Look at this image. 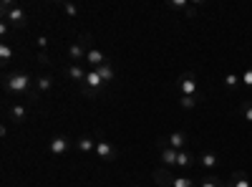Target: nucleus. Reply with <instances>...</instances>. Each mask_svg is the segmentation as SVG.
Segmentation results:
<instances>
[{
  "instance_id": "1",
  "label": "nucleus",
  "mask_w": 252,
  "mask_h": 187,
  "mask_svg": "<svg viewBox=\"0 0 252 187\" xmlns=\"http://www.w3.org/2000/svg\"><path fill=\"white\" fill-rule=\"evenodd\" d=\"M3 89L15 96H26V94L35 96V78L28 71H13L3 76Z\"/></svg>"
},
{
  "instance_id": "2",
  "label": "nucleus",
  "mask_w": 252,
  "mask_h": 187,
  "mask_svg": "<svg viewBox=\"0 0 252 187\" xmlns=\"http://www.w3.org/2000/svg\"><path fill=\"white\" fill-rule=\"evenodd\" d=\"M89 48H91V33H81L76 43L68 46V56H71L73 64H81V61H86Z\"/></svg>"
},
{
  "instance_id": "3",
  "label": "nucleus",
  "mask_w": 252,
  "mask_h": 187,
  "mask_svg": "<svg viewBox=\"0 0 252 187\" xmlns=\"http://www.w3.org/2000/svg\"><path fill=\"white\" fill-rule=\"evenodd\" d=\"M177 89H179V96H197L199 99V91H197V76L192 71H184L177 81Z\"/></svg>"
},
{
  "instance_id": "4",
  "label": "nucleus",
  "mask_w": 252,
  "mask_h": 187,
  "mask_svg": "<svg viewBox=\"0 0 252 187\" xmlns=\"http://www.w3.org/2000/svg\"><path fill=\"white\" fill-rule=\"evenodd\" d=\"M157 144H166V147H172V150L182 152V150H187V144H189V139H187V134H184V132H172L169 137H164V139H159Z\"/></svg>"
},
{
  "instance_id": "5",
  "label": "nucleus",
  "mask_w": 252,
  "mask_h": 187,
  "mask_svg": "<svg viewBox=\"0 0 252 187\" xmlns=\"http://www.w3.org/2000/svg\"><path fill=\"white\" fill-rule=\"evenodd\" d=\"M96 157H98V159H103V162H111V159H116V157H119V150L114 147L111 142L98 139V142H96Z\"/></svg>"
},
{
  "instance_id": "6",
  "label": "nucleus",
  "mask_w": 252,
  "mask_h": 187,
  "mask_svg": "<svg viewBox=\"0 0 252 187\" xmlns=\"http://www.w3.org/2000/svg\"><path fill=\"white\" fill-rule=\"evenodd\" d=\"M3 20H8V23H10L13 28H26V20H28V18H26V10L15 3V5L3 15Z\"/></svg>"
},
{
  "instance_id": "7",
  "label": "nucleus",
  "mask_w": 252,
  "mask_h": 187,
  "mask_svg": "<svg viewBox=\"0 0 252 187\" xmlns=\"http://www.w3.org/2000/svg\"><path fill=\"white\" fill-rule=\"evenodd\" d=\"M68 150H71V139L63 137V134H58V137H53L48 142V152L51 154H66Z\"/></svg>"
},
{
  "instance_id": "8",
  "label": "nucleus",
  "mask_w": 252,
  "mask_h": 187,
  "mask_svg": "<svg viewBox=\"0 0 252 187\" xmlns=\"http://www.w3.org/2000/svg\"><path fill=\"white\" fill-rule=\"evenodd\" d=\"M81 86H86V89H91V91H98V94H101L106 84H103V78L98 76V71H96V69H91V71L86 74V81H83Z\"/></svg>"
},
{
  "instance_id": "9",
  "label": "nucleus",
  "mask_w": 252,
  "mask_h": 187,
  "mask_svg": "<svg viewBox=\"0 0 252 187\" xmlns=\"http://www.w3.org/2000/svg\"><path fill=\"white\" fill-rule=\"evenodd\" d=\"M8 119L13 121V124H23L26 119H28V109L23 107V104H13V107H8Z\"/></svg>"
},
{
  "instance_id": "10",
  "label": "nucleus",
  "mask_w": 252,
  "mask_h": 187,
  "mask_svg": "<svg viewBox=\"0 0 252 187\" xmlns=\"http://www.w3.org/2000/svg\"><path fill=\"white\" fill-rule=\"evenodd\" d=\"M159 159L166 164V167H174L177 164V150H172V147H166V144H159Z\"/></svg>"
},
{
  "instance_id": "11",
  "label": "nucleus",
  "mask_w": 252,
  "mask_h": 187,
  "mask_svg": "<svg viewBox=\"0 0 252 187\" xmlns=\"http://www.w3.org/2000/svg\"><path fill=\"white\" fill-rule=\"evenodd\" d=\"M96 142H98V139H94V137H78V139H76V150L83 152V154L96 152Z\"/></svg>"
},
{
  "instance_id": "12",
  "label": "nucleus",
  "mask_w": 252,
  "mask_h": 187,
  "mask_svg": "<svg viewBox=\"0 0 252 187\" xmlns=\"http://www.w3.org/2000/svg\"><path fill=\"white\" fill-rule=\"evenodd\" d=\"M51 89H53V76L43 74V76L35 78V94H48Z\"/></svg>"
},
{
  "instance_id": "13",
  "label": "nucleus",
  "mask_w": 252,
  "mask_h": 187,
  "mask_svg": "<svg viewBox=\"0 0 252 187\" xmlns=\"http://www.w3.org/2000/svg\"><path fill=\"white\" fill-rule=\"evenodd\" d=\"M96 71H98V76L103 78V84H106V86H109L111 81L116 78V71H114V64H111V61H106V64H103V66H98Z\"/></svg>"
},
{
  "instance_id": "14",
  "label": "nucleus",
  "mask_w": 252,
  "mask_h": 187,
  "mask_svg": "<svg viewBox=\"0 0 252 187\" xmlns=\"http://www.w3.org/2000/svg\"><path fill=\"white\" fill-rule=\"evenodd\" d=\"M86 61H89V64L94 66V69H98V66H103V64H106V56H103L98 48H89V53H86Z\"/></svg>"
},
{
  "instance_id": "15",
  "label": "nucleus",
  "mask_w": 252,
  "mask_h": 187,
  "mask_svg": "<svg viewBox=\"0 0 252 187\" xmlns=\"http://www.w3.org/2000/svg\"><path fill=\"white\" fill-rule=\"evenodd\" d=\"M154 182L159 185V187H172V182H174V177L166 172L164 167H159V170H154Z\"/></svg>"
},
{
  "instance_id": "16",
  "label": "nucleus",
  "mask_w": 252,
  "mask_h": 187,
  "mask_svg": "<svg viewBox=\"0 0 252 187\" xmlns=\"http://www.w3.org/2000/svg\"><path fill=\"white\" fill-rule=\"evenodd\" d=\"M197 162V157L189 152V150H182L177 152V167H192V164Z\"/></svg>"
},
{
  "instance_id": "17",
  "label": "nucleus",
  "mask_w": 252,
  "mask_h": 187,
  "mask_svg": "<svg viewBox=\"0 0 252 187\" xmlns=\"http://www.w3.org/2000/svg\"><path fill=\"white\" fill-rule=\"evenodd\" d=\"M13 56H15L13 46L8 43V40H3V43H0V64H3V66H8L10 61H13Z\"/></svg>"
},
{
  "instance_id": "18",
  "label": "nucleus",
  "mask_w": 252,
  "mask_h": 187,
  "mask_svg": "<svg viewBox=\"0 0 252 187\" xmlns=\"http://www.w3.org/2000/svg\"><path fill=\"white\" fill-rule=\"evenodd\" d=\"M86 74H89V71H83V69H81V64H71V66H68V76L76 81L78 86L83 84V81H86Z\"/></svg>"
},
{
  "instance_id": "19",
  "label": "nucleus",
  "mask_w": 252,
  "mask_h": 187,
  "mask_svg": "<svg viewBox=\"0 0 252 187\" xmlns=\"http://www.w3.org/2000/svg\"><path fill=\"white\" fill-rule=\"evenodd\" d=\"M229 187H252V185H250L245 172H232V177H229Z\"/></svg>"
},
{
  "instance_id": "20",
  "label": "nucleus",
  "mask_w": 252,
  "mask_h": 187,
  "mask_svg": "<svg viewBox=\"0 0 252 187\" xmlns=\"http://www.w3.org/2000/svg\"><path fill=\"white\" fill-rule=\"evenodd\" d=\"M199 162L204 164L207 170H215L220 159H217V154H215V152H202V154H199Z\"/></svg>"
},
{
  "instance_id": "21",
  "label": "nucleus",
  "mask_w": 252,
  "mask_h": 187,
  "mask_svg": "<svg viewBox=\"0 0 252 187\" xmlns=\"http://www.w3.org/2000/svg\"><path fill=\"white\" fill-rule=\"evenodd\" d=\"M240 84H242V76H237V74H227V76H224V86H227L229 91H235Z\"/></svg>"
},
{
  "instance_id": "22",
  "label": "nucleus",
  "mask_w": 252,
  "mask_h": 187,
  "mask_svg": "<svg viewBox=\"0 0 252 187\" xmlns=\"http://www.w3.org/2000/svg\"><path fill=\"white\" fill-rule=\"evenodd\" d=\"M179 104H182V109H197L199 99L197 96H179Z\"/></svg>"
},
{
  "instance_id": "23",
  "label": "nucleus",
  "mask_w": 252,
  "mask_h": 187,
  "mask_svg": "<svg viewBox=\"0 0 252 187\" xmlns=\"http://www.w3.org/2000/svg\"><path fill=\"white\" fill-rule=\"evenodd\" d=\"M199 187H222V180L220 177H215V175H207L204 180H202V185Z\"/></svg>"
},
{
  "instance_id": "24",
  "label": "nucleus",
  "mask_w": 252,
  "mask_h": 187,
  "mask_svg": "<svg viewBox=\"0 0 252 187\" xmlns=\"http://www.w3.org/2000/svg\"><path fill=\"white\" fill-rule=\"evenodd\" d=\"M166 8H169V10H184V13H187L189 3H187V0H169V3H166Z\"/></svg>"
},
{
  "instance_id": "25",
  "label": "nucleus",
  "mask_w": 252,
  "mask_h": 187,
  "mask_svg": "<svg viewBox=\"0 0 252 187\" xmlns=\"http://www.w3.org/2000/svg\"><path fill=\"white\" fill-rule=\"evenodd\" d=\"M172 187H197V182H194V180H189V177H174Z\"/></svg>"
},
{
  "instance_id": "26",
  "label": "nucleus",
  "mask_w": 252,
  "mask_h": 187,
  "mask_svg": "<svg viewBox=\"0 0 252 187\" xmlns=\"http://www.w3.org/2000/svg\"><path fill=\"white\" fill-rule=\"evenodd\" d=\"M58 5H61L63 10H66V15H71V18H76V15L81 13V10H78V8H76L73 3H66V0H61V3H58Z\"/></svg>"
},
{
  "instance_id": "27",
  "label": "nucleus",
  "mask_w": 252,
  "mask_h": 187,
  "mask_svg": "<svg viewBox=\"0 0 252 187\" xmlns=\"http://www.w3.org/2000/svg\"><path fill=\"white\" fill-rule=\"evenodd\" d=\"M242 116L252 121V101H242Z\"/></svg>"
},
{
  "instance_id": "28",
  "label": "nucleus",
  "mask_w": 252,
  "mask_h": 187,
  "mask_svg": "<svg viewBox=\"0 0 252 187\" xmlns=\"http://www.w3.org/2000/svg\"><path fill=\"white\" fill-rule=\"evenodd\" d=\"M242 84L245 86H252V66H247V71L242 74Z\"/></svg>"
},
{
  "instance_id": "29",
  "label": "nucleus",
  "mask_w": 252,
  "mask_h": 187,
  "mask_svg": "<svg viewBox=\"0 0 252 187\" xmlns=\"http://www.w3.org/2000/svg\"><path fill=\"white\" fill-rule=\"evenodd\" d=\"M35 43H38L40 51H46V48H48V36H38V38H35Z\"/></svg>"
},
{
  "instance_id": "30",
  "label": "nucleus",
  "mask_w": 252,
  "mask_h": 187,
  "mask_svg": "<svg viewBox=\"0 0 252 187\" xmlns=\"http://www.w3.org/2000/svg\"><path fill=\"white\" fill-rule=\"evenodd\" d=\"M15 3H13V0H3V3H0V15H5L10 8H13Z\"/></svg>"
},
{
  "instance_id": "31",
  "label": "nucleus",
  "mask_w": 252,
  "mask_h": 187,
  "mask_svg": "<svg viewBox=\"0 0 252 187\" xmlns=\"http://www.w3.org/2000/svg\"><path fill=\"white\" fill-rule=\"evenodd\" d=\"M78 89H81V94H83V96H89V99H96V96H101L98 91H91V89H86V86H78Z\"/></svg>"
},
{
  "instance_id": "32",
  "label": "nucleus",
  "mask_w": 252,
  "mask_h": 187,
  "mask_svg": "<svg viewBox=\"0 0 252 187\" xmlns=\"http://www.w3.org/2000/svg\"><path fill=\"white\" fill-rule=\"evenodd\" d=\"M8 31H10V23H8V20H3V23H0V36H8Z\"/></svg>"
},
{
  "instance_id": "33",
  "label": "nucleus",
  "mask_w": 252,
  "mask_h": 187,
  "mask_svg": "<svg viewBox=\"0 0 252 187\" xmlns=\"http://www.w3.org/2000/svg\"><path fill=\"white\" fill-rule=\"evenodd\" d=\"M38 64H48V53H46V51L38 53Z\"/></svg>"
},
{
  "instance_id": "34",
  "label": "nucleus",
  "mask_w": 252,
  "mask_h": 187,
  "mask_svg": "<svg viewBox=\"0 0 252 187\" xmlns=\"http://www.w3.org/2000/svg\"><path fill=\"white\" fill-rule=\"evenodd\" d=\"M134 187H136V185H134Z\"/></svg>"
}]
</instances>
